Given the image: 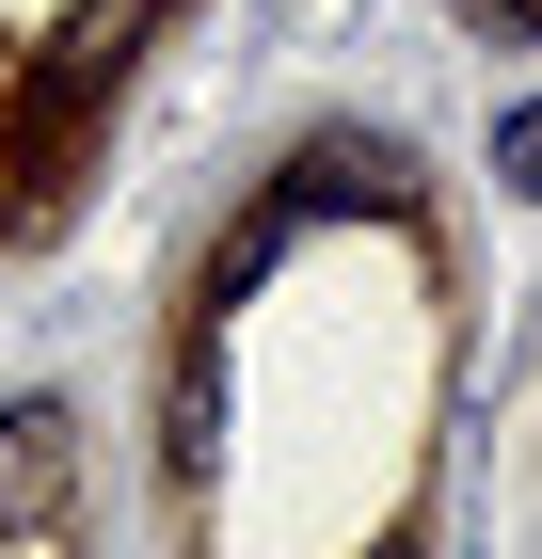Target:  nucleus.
<instances>
[{"label": "nucleus", "instance_id": "obj_4", "mask_svg": "<svg viewBox=\"0 0 542 559\" xmlns=\"http://www.w3.org/2000/svg\"><path fill=\"white\" fill-rule=\"evenodd\" d=\"M495 192H527V209H542V96H527V112L495 129Z\"/></svg>", "mask_w": 542, "mask_h": 559}, {"label": "nucleus", "instance_id": "obj_5", "mask_svg": "<svg viewBox=\"0 0 542 559\" xmlns=\"http://www.w3.org/2000/svg\"><path fill=\"white\" fill-rule=\"evenodd\" d=\"M462 16H510V33H527V16H542V0H462Z\"/></svg>", "mask_w": 542, "mask_h": 559}, {"label": "nucleus", "instance_id": "obj_3", "mask_svg": "<svg viewBox=\"0 0 542 559\" xmlns=\"http://www.w3.org/2000/svg\"><path fill=\"white\" fill-rule=\"evenodd\" d=\"M160 448H176V479H208V464H224V352H208V336L176 352V431H160Z\"/></svg>", "mask_w": 542, "mask_h": 559}, {"label": "nucleus", "instance_id": "obj_1", "mask_svg": "<svg viewBox=\"0 0 542 559\" xmlns=\"http://www.w3.org/2000/svg\"><path fill=\"white\" fill-rule=\"evenodd\" d=\"M64 479H81V416H64V400H16V416H0V527H48Z\"/></svg>", "mask_w": 542, "mask_h": 559}, {"label": "nucleus", "instance_id": "obj_2", "mask_svg": "<svg viewBox=\"0 0 542 559\" xmlns=\"http://www.w3.org/2000/svg\"><path fill=\"white\" fill-rule=\"evenodd\" d=\"M288 209H399V144H303V176H288Z\"/></svg>", "mask_w": 542, "mask_h": 559}]
</instances>
